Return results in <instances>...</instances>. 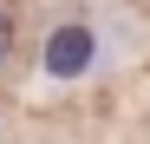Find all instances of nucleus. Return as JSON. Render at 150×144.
I'll return each instance as SVG.
<instances>
[{"mask_svg": "<svg viewBox=\"0 0 150 144\" xmlns=\"http://www.w3.org/2000/svg\"><path fill=\"white\" fill-rule=\"evenodd\" d=\"M85 59H91V33L85 26H59L46 39V72H85Z\"/></svg>", "mask_w": 150, "mask_h": 144, "instance_id": "1", "label": "nucleus"}, {"mask_svg": "<svg viewBox=\"0 0 150 144\" xmlns=\"http://www.w3.org/2000/svg\"><path fill=\"white\" fill-rule=\"evenodd\" d=\"M7 53H13V20L0 13V59H7Z\"/></svg>", "mask_w": 150, "mask_h": 144, "instance_id": "2", "label": "nucleus"}]
</instances>
